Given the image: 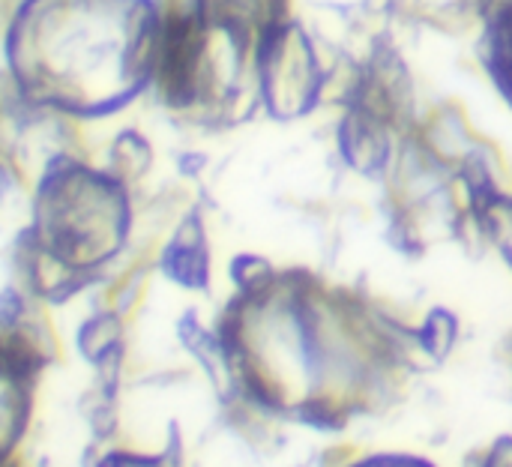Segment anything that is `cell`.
Masks as SVG:
<instances>
[{"label": "cell", "instance_id": "obj_1", "mask_svg": "<svg viewBox=\"0 0 512 467\" xmlns=\"http://www.w3.org/2000/svg\"><path fill=\"white\" fill-rule=\"evenodd\" d=\"M78 351L87 363L99 366L102 360L126 351V318L114 309L102 306L93 318H87L78 330Z\"/></svg>", "mask_w": 512, "mask_h": 467}, {"label": "cell", "instance_id": "obj_2", "mask_svg": "<svg viewBox=\"0 0 512 467\" xmlns=\"http://www.w3.org/2000/svg\"><path fill=\"white\" fill-rule=\"evenodd\" d=\"M459 318L447 309H432L420 324H417V342L423 348V354L435 363H444L456 345H459Z\"/></svg>", "mask_w": 512, "mask_h": 467}]
</instances>
